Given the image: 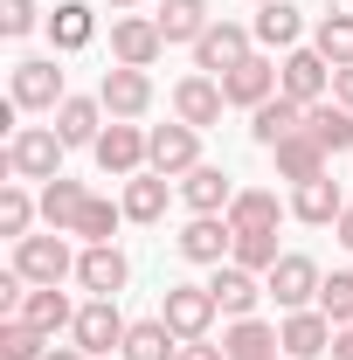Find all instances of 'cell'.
I'll return each instance as SVG.
<instances>
[{"label": "cell", "instance_id": "37", "mask_svg": "<svg viewBox=\"0 0 353 360\" xmlns=\"http://www.w3.org/2000/svg\"><path fill=\"white\" fill-rule=\"evenodd\" d=\"M49 333H35L28 319H0V360H42Z\"/></svg>", "mask_w": 353, "mask_h": 360}, {"label": "cell", "instance_id": "26", "mask_svg": "<svg viewBox=\"0 0 353 360\" xmlns=\"http://www.w3.org/2000/svg\"><path fill=\"white\" fill-rule=\"evenodd\" d=\"M270 160H277V180H291V187H298V180L333 174V153H326V146H319L312 132H291L284 146H277V153H270Z\"/></svg>", "mask_w": 353, "mask_h": 360}, {"label": "cell", "instance_id": "18", "mask_svg": "<svg viewBox=\"0 0 353 360\" xmlns=\"http://www.w3.org/2000/svg\"><path fill=\"white\" fill-rule=\"evenodd\" d=\"M208 291H215L222 319H257V305L270 298V291H264V277H257V270H243V264H215Z\"/></svg>", "mask_w": 353, "mask_h": 360}, {"label": "cell", "instance_id": "43", "mask_svg": "<svg viewBox=\"0 0 353 360\" xmlns=\"http://www.w3.org/2000/svg\"><path fill=\"white\" fill-rule=\"evenodd\" d=\"M333 360H353V326H340V333H333Z\"/></svg>", "mask_w": 353, "mask_h": 360}, {"label": "cell", "instance_id": "41", "mask_svg": "<svg viewBox=\"0 0 353 360\" xmlns=\"http://www.w3.org/2000/svg\"><path fill=\"white\" fill-rule=\"evenodd\" d=\"M174 360H229V354H222L215 340H180V354H174Z\"/></svg>", "mask_w": 353, "mask_h": 360}, {"label": "cell", "instance_id": "34", "mask_svg": "<svg viewBox=\"0 0 353 360\" xmlns=\"http://www.w3.org/2000/svg\"><path fill=\"white\" fill-rule=\"evenodd\" d=\"M305 132L319 139V146H326L333 160H340V153H353V111L326 97V104H312V111H305Z\"/></svg>", "mask_w": 353, "mask_h": 360}, {"label": "cell", "instance_id": "21", "mask_svg": "<svg viewBox=\"0 0 353 360\" xmlns=\"http://www.w3.org/2000/svg\"><path fill=\"white\" fill-rule=\"evenodd\" d=\"M49 118H56V139L77 153V146H97V139H104V118H111V111H104V97H63Z\"/></svg>", "mask_w": 353, "mask_h": 360}, {"label": "cell", "instance_id": "10", "mask_svg": "<svg viewBox=\"0 0 353 360\" xmlns=\"http://www.w3.org/2000/svg\"><path fill=\"white\" fill-rule=\"evenodd\" d=\"M77 284H84L90 298H118V291L132 284V257H125L118 243H84V250H77Z\"/></svg>", "mask_w": 353, "mask_h": 360}, {"label": "cell", "instance_id": "28", "mask_svg": "<svg viewBox=\"0 0 353 360\" xmlns=\"http://www.w3.org/2000/svg\"><path fill=\"white\" fill-rule=\"evenodd\" d=\"M284 215H291V201H277L270 187H243V194L229 201V229H236V236H257V229H277Z\"/></svg>", "mask_w": 353, "mask_h": 360}, {"label": "cell", "instance_id": "24", "mask_svg": "<svg viewBox=\"0 0 353 360\" xmlns=\"http://www.w3.org/2000/svg\"><path fill=\"white\" fill-rule=\"evenodd\" d=\"M42 28H49V49L56 56H77V49L97 42V14H90L84 0H56V14H49Z\"/></svg>", "mask_w": 353, "mask_h": 360}, {"label": "cell", "instance_id": "31", "mask_svg": "<svg viewBox=\"0 0 353 360\" xmlns=\"http://www.w3.org/2000/svg\"><path fill=\"white\" fill-rule=\"evenodd\" d=\"M174 354H180V333H174L160 312H153V319H132V333H125V354H118V360H174Z\"/></svg>", "mask_w": 353, "mask_h": 360}, {"label": "cell", "instance_id": "15", "mask_svg": "<svg viewBox=\"0 0 353 360\" xmlns=\"http://www.w3.org/2000/svg\"><path fill=\"white\" fill-rule=\"evenodd\" d=\"M222 111H229V97H222V77H180L174 84V118L180 125H194V132H208V125H222Z\"/></svg>", "mask_w": 353, "mask_h": 360}, {"label": "cell", "instance_id": "14", "mask_svg": "<svg viewBox=\"0 0 353 360\" xmlns=\"http://www.w3.org/2000/svg\"><path fill=\"white\" fill-rule=\"evenodd\" d=\"M250 35H257V49H264V56H277V49L291 56V49H305L312 21H305V7H298V0H270V7H257Z\"/></svg>", "mask_w": 353, "mask_h": 360}, {"label": "cell", "instance_id": "8", "mask_svg": "<svg viewBox=\"0 0 353 360\" xmlns=\"http://www.w3.org/2000/svg\"><path fill=\"white\" fill-rule=\"evenodd\" d=\"M90 160H97V174H111V180L146 174V125H132V118H111V125H104V139L90 146Z\"/></svg>", "mask_w": 353, "mask_h": 360}, {"label": "cell", "instance_id": "22", "mask_svg": "<svg viewBox=\"0 0 353 360\" xmlns=\"http://www.w3.org/2000/svg\"><path fill=\"white\" fill-rule=\"evenodd\" d=\"M243 187H236V174H222V167H194V174L180 180V201H187V215H229V201H236Z\"/></svg>", "mask_w": 353, "mask_h": 360}, {"label": "cell", "instance_id": "4", "mask_svg": "<svg viewBox=\"0 0 353 360\" xmlns=\"http://www.w3.org/2000/svg\"><path fill=\"white\" fill-rule=\"evenodd\" d=\"M319 284H326V270L312 264L305 250H284L277 264H270L264 291L277 298V312H305V305H319Z\"/></svg>", "mask_w": 353, "mask_h": 360}, {"label": "cell", "instance_id": "46", "mask_svg": "<svg viewBox=\"0 0 353 360\" xmlns=\"http://www.w3.org/2000/svg\"><path fill=\"white\" fill-rule=\"evenodd\" d=\"M104 7H111V14H125V7H139V0H104Z\"/></svg>", "mask_w": 353, "mask_h": 360}, {"label": "cell", "instance_id": "19", "mask_svg": "<svg viewBox=\"0 0 353 360\" xmlns=\"http://www.w3.org/2000/svg\"><path fill=\"white\" fill-rule=\"evenodd\" d=\"M222 97H229L236 111H257V104H270V97H277V63L257 49L250 63H236V70L222 77Z\"/></svg>", "mask_w": 353, "mask_h": 360}, {"label": "cell", "instance_id": "29", "mask_svg": "<svg viewBox=\"0 0 353 360\" xmlns=\"http://www.w3.org/2000/svg\"><path fill=\"white\" fill-rule=\"evenodd\" d=\"M222 354L229 360H264V354H284V340H277L270 319H229L222 326Z\"/></svg>", "mask_w": 353, "mask_h": 360}, {"label": "cell", "instance_id": "45", "mask_svg": "<svg viewBox=\"0 0 353 360\" xmlns=\"http://www.w3.org/2000/svg\"><path fill=\"white\" fill-rule=\"evenodd\" d=\"M42 360H90V354H84V347H49Z\"/></svg>", "mask_w": 353, "mask_h": 360}, {"label": "cell", "instance_id": "20", "mask_svg": "<svg viewBox=\"0 0 353 360\" xmlns=\"http://www.w3.org/2000/svg\"><path fill=\"white\" fill-rule=\"evenodd\" d=\"M333 319L319 312V305H305V312H284V326H277V340H284V360H319L326 347H333Z\"/></svg>", "mask_w": 353, "mask_h": 360}, {"label": "cell", "instance_id": "23", "mask_svg": "<svg viewBox=\"0 0 353 360\" xmlns=\"http://www.w3.org/2000/svg\"><path fill=\"white\" fill-rule=\"evenodd\" d=\"M180 194V180H167V174H153V167H146V174H132L125 180V194H118V201H125V222H167V201H174Z\"/></svg>", "mask_w": 353, "mask_h": 360}, {"label": "cell", "instance_id": "7", "mask_svg": "<svg viewBox=\"0 0 353 360\" xmlns=\"http://www.w3.org/2000/svg\"><path fill=\"white\" fill-rule=\"evenodd\" d=\"M146 167H153V174H167V180H187L194 174V167H201V132H194V125H153V132H146Z\"/></svg>", "mask_w": 353, "mask_h": 360}, {"label": "cell", "instance_id": "5", "mask_svg": "<svg viewBox=\"0 0 353 360\" xmlns=\"http://www.w3.org/2000/svg\"><path fill=\"white\" fill-rule=\"evenodd\" d=\"M277 90H284V97H291V104H326V97H333V63H326V56H319V49H291V56H277Z\"/></svg>", "mask_w": 353, "mask_h": 360}, {"label": "cell", "instance_id": "32", "mask_svg": "<svg viewBox=\"0 0 353 360\" xmlns=\"http://www.w3.org/2000/svg\"><path fill=\"white\" fill-rule=\"evenodd\" d=\"M153 21H160L167 49H174V42H187V49H194L201 35H208V21H215V14H208V0H167V7H160Z\"/></svg>", "mask_w": 353, "mask_h": 360}, {"label": "cell", "instance_id": "40", "mask_svg": "<svg viewBox=\"0 0 353 360\" xmlns=\"http://www.w3.org/2000/svg\"><path fill=\"white\" fill-rule=\"evenodd\" d=\"M35 21H49V14H35V0H0V35H7V42L35 35Z\"/></svg>", "mask_w": 353, "mask_h": 360}, {"label": "cell", "instance_id": "44", "mask_svg": "<svg viewBox=\"0 0 353 360\" xmlns=\"http://www.w3.org/2000/svg\"><path fill=\"white\" fill-rule=\"evenodd\" d=\"M333 236H340V243H347V250H353V201H347V215L333 222Z\"/></svg>", "mask_w": 353, "mask_h": 360}, {"label": "cell", "instance_id": "16", "mask_svg": "<svg viewBox=\"0 0 353 360\" xmlns=\"http://www.w3.org/2000/svg\"><path fill=\"white\" fill-rule=\"evenodd\" d=\"M347 215V187L333 174H319V180H298L291 187V222H305V229H333Z\"/></svg>", "mask_w": 353, "mask_h": 360}, {"label": "cell", "instance_id": "17", "mask_svg": "<svg viewBox=\"0 0 353 360\" xmlns=\"http://www.w3.org/2000/svg\"><path fill=\"white\" fill-rule=\"evenodd\" d=\"M97 97H104V111H111V118H146V111H153V77H146V70H125V63H111V70H104V84H97Z\"/></svg>", "mask_w": 353, "mask_h": 360}, {"label": "cell", "instance_id": "33", "mask_svg": "<svg viewBox=\"0 0 353 360\" xmlns=\"http://www.w3.org/2000/svg\"><path fill=\"white\" fill-rule=\"evenodd\" d=\"M312 49L333 63V70H353V14H340V7H326L319 21H312Z\"/></svg>", "mask_w": 353, "mask_h": 360}, {"label": "cell", "instance_id": "42", "mask_svg": "<svg viewBox=\"0 0 353 360\" xmlns=\"http://www.w3.org/2000/svg\"><path fill=\"white\" fill-rule=\"evenodd\" d=\"M333 104H347V111H353V70H333Z\"/></svg>", "mask_w": 353, "mask_h": 360}, {"label": "cell", "instance_id": "12", "mask_svg": "<svg viewBox=\"0 0 353 360\" xmlns=\"http://www.w3.org/2000/svg\"><path fill=\"white\" fill-rule=\"evenodd\" d=\"M160 49H167V35H160L153 14H118V21H111V63H125V70H153Z\"/></svg>", "mask_w": 353, "mask_h": 360}, {"label": "cell", "instance_id": "39", "mask_svg": "<svg viewBox=\"0 0 353 360\" xmlns=\"http://www.w3.org/2000/svg\"><path fill=\"white\" fill-rule=\"evenodd\" d=\"M319 312L333 319V326H353V270H333L319 284Z\"/></svg>", "mask_w": 353, "mask_h": 360}, {"label": "cell", "instance_id": "13", "mask_svg": "<svg viewBox=\"0 0 353 360\" xmlns=\"http://www.w3.org/2000/svg\"><path fill=\"white\" fill-rule=\"evenodd\" d=\"M174 250L187 257V264H229L236 257V229H229V215H187V229L174 236Z\"/></svg>", "mask_w": 353, "mask_h": 360}, {"label": "cell", "instance_id": "30", "mask_svg": "<svg viewBox=\"0 0 353 360\" xmlns=\"http://www.w3.org/2000/svg\"><path fill=\"white\" fill-rule=\"evenodd\" d=\"M84 208H90V187H84V180L56 174V180H49V187H42V222H49V229H63V236H70Z\"/></svg>", "mask_w": 353, "mask_h": 360}, {"label": "cell", "instance_id": "48", "mask_svg": "<svg viewBox=\"0 0 353 360\" xmlns=\"http://www.w3.org/2000/svg\"><path fill=\"white\" fill-rule=\"evenodd\" d=\"M257 7H270V0H257Z\"/></svg>", "mask_w": 353, "mask_h": 360}, {"label": "cell", "instance_id": "25", "mask_svg": "<svg viewBox=\"0 0 353 360\" xmlns=\"http://www.w3.org/2000/svg\"><path fill=\"white\" fill-rule=\"evenodd\" d=\"M291 132H305V104H291L284 90H277L270 104H257V111H250V139H257L264 153H277Z\"/></svg>", "mask_w": 353, "mask_h": 360}, {"label": "cell", "instance_id": "1", "mask_svg": "<svg viewBox=\"0 0 353 360\" xmlns=\"http://www.w3.org/2000/svg\"><path fill=\"white\" fill-rule=\"evenodd\" d=\"M63 139H56V125H14V139H7V153H0V174L7 180H35V187H49V180L63 174Z\"/></svg>", "mask_w": 353, "mask_h": 360}, {"label": "cell", "instance_id": "2", "mask_svg": "<svg viewBox=\"0 0 353 360\" xmlns=\"http://www.w3.org/2000/svg\"><path fill=\"white\" fill-rule=\"evenodd\" d=\"M125 333H132V319L118 312V298H84L77 305V326H70V347H84L90 360H104V354H125Z\"/></svg>", "mask_w": 353, "mask_h": 360}, {"label": "cell", "instance_id": "47", "mask_svg": "<svg viewBox=\"0 0 353 360\" xmlns=\"http://www.w3.org/2000/svg\"><path fill=\"white\" fill-rule=\"evenodd\" d=\"M264 360H284V354H264Z\"/></svg>", "mask_w": 353, "mask_h": 360}, {"label": "cell", "instance_id": "38", "mask_svg": "<svg viewBox=\"0 0 353 360\" xmlns=\"http://www.w3.org/2000/svg\"><path fill=\"white\" fill-rule=\"evenodd\" d=\"M284 250H277V229H257V236H236V257L229 264H243V270H257V277H270V264H277Z\"/></svg>", "mask_w": 353, "mask_h": 360}, {"label": "cell", "instance_id": "6", "mask_svg": "<svg viewBox=\"0 0 353 360\" xmlns=\"http://www.w3.org/2000/svg\"><path fill=\"white\" fill-rule=\"evenodd\" d=\"M250 56H257V35H250L243 21H222V14H215L208 35L194 42V70H201V77H229V70L250 63Z\"/></svg>", "mask_w": 353, "mask_h": 360}, {"label": "cell", "instance_id": "35", "mask_svg": "<svg viewBox=\"0 0 353 360\" xmlns=\"http://www.w3.org/2000/svg\"><path fill=\"white\" fill-rule=\"evenodd\" d=\"M35 215H42V194H28V180H7L0 187V236L7 243L35 236Z\"/></svg>", "mask_w": 353, "mask_h": 360}, {"label": "cell", "instance_id": "36", "mask_svg": "<svg viewBox=\"0 0 353 360\" xmlns=\"http://www.w3.org/2000/svg\"><path fill=\"white\" fill-rule=\"evenodd\" d=\"M118 222H125V201L90 194V208L77 215V229H70V236H84V243H111V236H118Z\"/></svg>", "mask_w": 353, "mask_h": 360}, {"label": "cell", "instance_id": "9", "mask_svg": "<svg viewBox=\"0 0 353 360\" xmlns=\"http://www.w3.org/2000/svg\"><path fill=\"white\" fill-rule=\"evenodd\" d=\"M7 97L21 104V111H56L70 84H63V70H56V56H28V63H14V77H7Z\"/></svg>", "mask_w": 353, "mask_h": 360}, {"label": "cell", "instance_id": "11", "mask_svg": "<svg viewBox=\"0 0 353 360\" xmlns=\"http://www.w3.org/2000/svg\"><path fill=\"white\" fill-rule=\"evenodd\" d=\"M215 291L208 284H167V298H160V319L174 326L180 340H208V326H215Z\"/></svg>", "mask_w": 353, "mask_h": 360}, {"label": "cell", "instance_id": "3", "mask_svg": "<svg viewBox=\"0 0 353 360\" xmlns=\"http://www.w3.org/2000/svg\"><path fill=\"white\" fill-rule=\"evenodd\" d=\"M14 270L28 284H63V277H77V250H70L63 229H42V236H21L14 243Z\"/></svg>", "mask_w": 353, "mask_h": 360}, {"label": "cell", "instance_id": "27", "mask_svg": "<svg viewBox=\"0 0 353 360\" xmlns=\"http://www.w3.org/2000/svg\"><path fill=\"white\" fill-rule=\"evenodd\" d=\"M14 319H28L35 333L56 340V333H70V326H77V305H70V291H63V284H35V291L21 298V312H14Z\"/></svg>", "mask_w": 353, "mask_h": 360}]
</instances>
